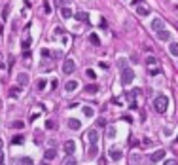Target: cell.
<instances>
[{"instance_id": "7a4b0ae2", "label": "cell", "mask_w": 178, "mask_h": 165, "mask_svg": "<svg viewBox=\"0 0 178 165\" xmlns=\"http://www.w3.org/2000/svg\"><path fill=\"white\" fill-rule=\"evenodd\" d=\"M133 78H135V72L131 69H123L121 70V84L123 85H129L131 82H133Z\"/></svg>"}, {"instance_id": "52a82bcc", "label": "cell", "mask_w": 178, "mask_h": 165, "mask_svg": "<svg viewBox=\"0 0 178 165\" xmlns=\"http://www.w3.org/2000/svg\"><path fill=\"white\" fill-rule=\"evenodd\" d=\"M137 8V15H140V17H146V15H150V8L148 6H142V4H138Z\"/></svg>"}, {"instance_id": "4fadbf2b", "label": "cell", "mask_w": 178, "mask_h": 165, "mask_svg": "<svg viewBox=\"0 0 178 165\" xmlns=\"http://www.w3.org/2000/svg\"><path fill=\"white\" fill-rule=\"evenodd\" d=\"M17 82H19V85H27V84H29V74L21 72V74L17 76Z\"/></svg>"}, {"instance_id": "8fae6325", "label": "cell", "mask_w": 178, "mask_h": 165, "mask_svg": "<svg viewBox=\"0 0 178 165\" xmlns=\"http://www.w3.org/2000/svg\"><path fill=\"white\" fill-rule=\"evenodd\" d=\"M163 158H165V150H157L152 154V161H161Z\"/></svg>"}, {"instance_id": "7402d4cb", "label": "cell", "mask_w": 178, "mask_h": 165, "mask_svg": "<svg viewBox=\"0 0 178 165\" xmlns=\"http://www.w3.org/2000/svg\"><path fill=\"white\" fill-rule=\"evenodd\" d=\"M169 51H171V55H176V57H178V44L172 42V44L169 46Z\"/></svg>"}, {"instance_id": "5b68a950", "label": "cell", "mask_w": 178, "mask_h": 165, "mask_svg": "<svg viewBox=\"0 0 178 165\" xmlns=\"http://www.w3.org/2000/svg\"><path fill=\"white\" fill-rule=\"evenodd\" d=\"M165 29V23H163V19H154L152 21V30H155V32H159V30H163Z\"/></svg>"}, {"instance_id": "ee69618b", "label": "cell", "mask_w": 178, "mask_h": 165, "mask_svg": "<svg viewBox=\"0 0 178 165\" xmlns=\"http://www.w3.org/2000/svg\"><path fill=\"white\" fill-rule=\"evenodd\" d=\"M2 146H4V142H2V138H0V150H2Z\"/></svg>"}, {"instance_id": "30bf717a", "label": "cell", "mask_w": 178, "mask_h": 165, "mask_svg": "<svg viewBox=\"0 0 178 165\" xmlns=\"http://www.w3.org/2000/svg\"><path fill=\"white\" fill-rule=\"evenodd\" d=\"M65 89H66V91H76V89H78V82H76V80H68V82L65 84Z\"/></svg>"}, {"instance_id": "e0dca14e", "label": "cell", "mask_w": 178, "mask_h": 165, "mask_svg": "<svg viewBox=\"0 0 178 165\" xmlns=\"http://www.w3.org/2000/svg\"><path fill=\"white\" fill-rule=\"evenodd\" d=\"M89 42H91L93 46H101V40H99V36H97L95 32H91V34H89Z\"/></svg>"}, {"instance_id": "f1b7e54d", "label": "cell", "mask_w": 178, "mask_h": 165, "mask_svg": "<svg viewBox=\"0 0 178 165\" xmlns=\"http://www.w3.org/2000/svg\"><path fill=\"white\" fill-rule=\"evenodd\" d=\"M118 65H119V69H121V70H123V69H127V59H119V61H118Z\"/></svg>"}, {"instance_id": "f35d334b", "label": "cell", "mask_w": 178, "mask_h": 165, "mask_svg": "<svg viewBox=\"0 0 178 165\" xmlns=\"http://www.w3.org/2000/svg\"><path fill=\"white\" fill-rule=\"evenodd\" d=\"M63 32H65V29H63V27H57L55 29V34H63Z\"/></svg>"}, {"instance_id": "3957f363", "label": "cell", "mask_w": 178, "mask_h": 165, "mask_svg": "<svg viewBox=\"0 0 178 165\" xmlns=\"http://www.w3.org/2000/svg\"><path fill=\"white\" fill-rule=\"evenodd\" d=\"M74 70H76V63L72 59H66L65 63H63V72H65V74H72Z\"/></svg>"}, {"instance_id": "9c48e42d", "label": "cell", "mask_w": 178, "mask_h": 165, "mask_svg": "<svg viewBox=\"0 0 178 165\" xmlns=\"http://www.w3.org/2000/svg\"><path fill=\"white\" fill-rule=\"evenodd\" d=\"M68 127L74 129V131H78V129H82V122L76 120V118H70V120H68Z\"/></svg>"}, {"instance_id": "60d3db41", "label": "cell", "mask_w": 178, "mask_h": 165, "mask_svg": "<svg viewBox=\"0 0 178 165\" xmlns=\"http://www.w3.org/2000/svg\"><path fill=\"white\" fill-rule=\"evenodd\" d=\"M101 27H102V29H106V27H108V23L104 21V19H101Z\"/></svg>"}, {"instance_id": "ac0fdd59", "label": "cell", "mask_w": 178, "mask_h": 165, "mask_svg": "<svg viewBox=\"0 0 178 165\" xmlns=\"http://www.w3.org/2000/svg\"><path fill=\"white\" fill-rule=\"evenodd\" d=\"M61 165H76V158H72V156L65 158V159L61 161Z\"/></svg>"}, {"instance_id": "484cf974", "label": "cell", "mask_w": 178, "mask_h": 165, "mask_svg": "<svg viewBox=\"0 0 178 165\" xmlns=\"http://www.w3.org/2000/svg\"><path fill=\"white\" fill-rule=\"evenodd\" d=\"M85 76H87V78H89V80H95V78H97V74H95V70H91V69H87V70H85Z\"/></svg>"}, {"instance_id": "d4e9b609", "label": "cell", "mask_w": 178, "mask_h": 165, "mask_svg": "<svg viewBox=\"0 0 178 165\" xmlns=\"http://www.w3.org/2000/svg\"><path fill=\"white\" fill-rule=\"evenodd\" d=\"M106 137H108V138H114V137H116V127H108V129H106Z\"/></svg>"}, {"instance_id": "2e32d148", "label": "cell", "mask_w": 178, "mask_h": 165, "mask_svg": "<svg viewBox=\"0 0 178 165\" xmlns=\"http://www.w3.org/2000/svg\"><path fill=\"white\" fill-rule=\"evenodd\" d=\"M44 158H46V159H55V158H57V150H55V148H49V150H46Z\"/></svg>"}, {"instance_id": "7dc6e473", "label": "cell", "mask_w": 178, "mask_h": 165, "mask_svg": "<svg viewBox=\"0 0 178 165\" xmlns=\"http://www.w3.org/2000/svg\"><path fill=\"white\" fill-rule=\"evenodd\" d=\"M0 165H4V163H0Z\"/></svg>"}, {"instance_id": "d590c367", "label": "cell", "mask_w": 178, "mask_h": 165, "mask_svg": "<svg viewBox=\"0 0 178 165\" xmlns=\"http://www.w3.org/2000/svg\"><path fill=\"white\" fill-rule=\"evenodd\" d=\"M8 13H10V6H6V8H4V12H2V17L6 19V17H8Z\"/></svg>"}, {"instance_id": "8d00e7d4", "label": "cell", "mask_w": 178, "mask_h": 165, "mask_svg": "<svg viewBox=\"0 0 178 165\" xmlns=\"http://www.w3.org/2000/svg\"><path fill=\"white\" fill-rule=\"evenodd\" d=\"M165 165H178V161H176V159H167Z\"/></svg>"}, {"instance_id": "ba28073f", "label": "cell", "mask_w": 178, "mask_h": 165, "mask_svg": "<svg viewBox=\"0 0 178 165\" xmlns=\"http://www.w3.org/2000/svg\"><path fill=\"white\" fill-rule=\"evenodd\" d=\"M87 141H89V144H97V138H99V133L95 131V129H91V131H87Z\"/></svg>"}, {"instance_id": "6da1fadb", "label": "cell", "mask_w": 178, "mask_h": 165, "mask_svg": "<svg viewBox=\"0 0 178 165\" xmlns=\"http://www.w3.org/2000/svg\"><path fill=\"white\" fill-rule=\"evenodd\" d=\"M167 106H169V99H167L165 95H159L154 99V108L155 112H159V114H163V112L167 110Z\"/></svg>"}, {"instance_id": "d6986e66", "label": "cell", "mask_w": 178, "mask_h": 165, "mask_svg": "<svg viewBox=\"0 0 178 165\" xmlns=\"http://www.w3.org/2000/svg\"><path fill=\"white\" fill-rule=\"evenodd\" d=\"M61 15L65 19H70L72 17V12H70V8H61Z\"/></svg>"}, {"instance_id": "7bdbcfd3", "label": "cell", "mask_w": 178, "mask_h": 165, "mask_svg": "<svg viewBox=\"0 0 178 165\" xmlns=\"http://www.w3.org/2000/svg\"><path fill=\"white\" fill-rule=\"evenodd\" d=\"M2 161H4V152L0 150V163H2Z\"/></svg>"}, {"instance_id": "5bb4252c", "label": "cell", "mask_w": 178, "mask_h": 165, "mask_svg": "<svg viewBox=\"0 0 178 165\" xmlns=\"http://www.w3.org/2000/svg\"><path fill=\"white\" fill-rule=\"evenodd\" d=\"M99 91V85L97 84H89V85H85V93H89V95H95Z\"/></svg>"}, {"instance_id": "b9f144b4", "label": "cell", "mask_w": 178, "mask_h": 165, "mask_svg": "<svg viewBox=\"0 0 178 165\" xmlns=\"http://www.w3.org/2000/svg\"><path fill=\"white\" fill-rule=\"evenodd\" d=\"M138 4H142V0H133V6H138Z\"/></svg>"}, {"instance_id": "74e56055", "label": "cell", "mask_w": 178, "mask_h": 165, "mask_svg": "<svg viewBox=\"0 0 178 165\" xmlns=\"http://www.w3.org/2000/svg\"><path fill=\"white\" fill-rule=\"evenodd\" d=\"M46 87V82L44 80H38V89H44Z\"/></svg>"}, {"instance_id": "f546056e", "label": "cell", "mask_w": 178, "mask_h": 165, "mask_svg": "<svg viewBox=\"0 0 178 165\" xmlns=\"http://www.w3.org/2000/svg\"><path fill=\"white\" fill-rule=\"evenodd\" d=\"M30 44H32V40H29V38H27V40H23V44H21V46H23V49H29V48H30Z\"/></svg>"}, {"instance_id": "1f68e13d", "label": "cell", "mask_w": 178, "mask_h": 165, "mask_svg": "<svg viewBox=\"0 0 178 165\" xmlns=\"http://www.w3.org/2000/svg\"><path fill=\"white\" fill-rule=\"evenodd\" d=\"M19 161L23 163V165H32V159H30V158H21Z\"/></svg>"}, {"instance_id": "4316f807", "label": "cell", "mask_w": 178, "mask_h": 165, "mask_svg": "<svg viewBox=\"0 0 178 165\" xmlns=\"http://www.w3.org/2000/svg\"><path fill=\"white\" fill-rule=\"evenodd\" d=\"M146 65H148V66H155V65H157V59H155V57H148V59H146Z\"/></svg>"}, {"instance_id": "d6a6232c", "label": "cell", "mask_w": 178, "mask_h": 165, "mask_svg": "<svg viewBox=\"0 0 178 165\" xmlns=\"http://www.w3.org/2000/svg\"><path fill=\"white\" fill-rule=\"evenodd\" d=\"M97 125H99V127H106V120H104V118H99V120H97Z\"/></svg>"}, {"instance_id": "bcb514c9", "label": "cell", "mask_w": 178, "mask_h": 165, "mask_svg": "<svg viewBox=\"0 0 178 165\" xmlns=\"http://www.w3.org/2000/svg\"><path fill=\"white\" fill-rule=\"evenodd\" d=\"M0 32H2V25H0Z\"/></svg>"}, {"instance_id": "4dcf8cb0", "label": "cell", "mask_w": 178, "mask_h": 165, "mask_svg": "<svg viewBox=\"0 0 178 165\" xmlns=\"http://www.w3.org/2000/svg\"><path fill=\"white\" fill-rule=\"evenodd\" d=\"M46 127H48V129H55L57 125H55V122H53V120H48V122H46Z\"/></svg>"}, {"instance_id": "ab89813d", "label": "cell", "mask_w": 178, "mask_h": 165, "mask_svg": "<svg viewBox=\"0 0 178 165\" xmlns=\"http://www.w3.org/2000/svg\"><path fill=\"white\" fill-rule=\"evenodd\" d=\"M55 2H57V6H59V8H61V6L65 8V0H55Z\"/></svg>"}, {"instance_id": "836d02e7", "label": "cell", "mask_w": 178, "mask_h": 165, "mask_svg": "<svg viewBox=\"0 0 178 165\" xmlns=\"http://www.w3.org/2000/svg\"><path fill=\"white\" fill-rule=\"evenodd\" d=\"M44 12H46V13H49V12H51V6H49L48 0H44Z\"/></svg>"}, {"instance_id": "cb8c5ba5", "label": "cell", "mask_w": 178, "mask_h": 165, "mask_svg": "<svg viewBox=\"0 0 178 165\" xmlns=\"http://www.w3.org/2000/svg\"><path fill=\"white\" fill-rule=\"evenodd\" d=\"M23 141H25L23 135H15V137L12 138V144H23Z\"/></svg>"}, {"instance_id": "f6af8a7d", "label": "cell", "mask_w": 178, "mask_h": 165, "mask_svg": "<svg viewBox=\"0 0 178 165\" xmlns=\"http://www.w3.org/2000/svg\"><path fill=\"white\" fill-rule=\"evenodd\" d=\"M42 165H49V163H46V159H44V163H42Z\"/></svg>"}, {"instance_id": "44dd1931", "label": "cell", "mask_w": 178, "mask_h": 165, "mask_svg": "<svg viewBox=\"0 0 178 165\" xmlns=\"http://www.w3.org/2000/svg\"><path fill=\"white\" fill-rule=\"evenodd\" d=\"M19 91H21V87H12V89H10V97H12V99H17Z\"/></svg>"}, {"instance_id": "277c9868", "label": "cell", "mask_w": 178, "mask_h": 165, "mask_svg": "<svg viewBox=\"0 0 178 165\" xmlns=\"http://www.w3.org/2000/svg\"><path fill=\"white\" fill-rule=\"evenodd\" d=\"M108 156H110V159H112V161H119V159H121V156H123V152L119 150V148H110Z\"/></svg>"}, {"instance_id": "ffe728a7", "label": "cell", "mask_w": 178, "mask_h": 165, "mask_svg": "<svg viewBox=\"0 0 178 165\" xmlns=\"http://www.w3.org/2000/svg\"><path fill=\"white\" fill-rule=\"evenodd\" d=\"M83 114H85L87 118H93L95 116V110H93L91 106H83Z\"/></svg>"}, {"instance_id": "e575fe53", "label": "cell", "mask_w": 178, "mask_h": 165, "mask_svg": "<svg viewBox=\"0 0 178 165\" xmlns=\"http://www.w3.org/2000/svg\"><path fill=\"white\" fill-rule=\"evenodd\" d=\"M159 72H161L159 69H152V66H150V74H152V76H157Z\"/></svg>"}, {"instance_id": "603a6c76", "label": "cell", "mask_w": 178, "mask_h": 165, "mask_svg": "<svg viewBox=\"0 0 178 165\" xmlns=\"http://www.w3.org/2000/svg\"><path fill=\"white\" fill-rule=\"evenodd\" d=\"M76 19H78V21H87L89 17H87L85 12H78V13H76Z\"/></svg>"}, {"instance_id": "9a60e30c", "label": "cell", "mask_w": 178, "mask_h": 165, "mask_svg": "<svg viewBox=\"0 0 178 165\" xmlns=\"http://www.w3.org/2000/svg\"><path fill=\"white\" fill-rule=\"evenodd\" d=\"M157 36H159V40H163V42H167V40L171 38V32H169L167 29H163V30H159V32H157Z\"/></svg>"}, {"instance_id": "8992f818", "label": "cell", "mask_w": 178, "mask_h": 165, "mask_svg": "<svg viewBox=\"0 0 178 165\" xmlns=\"http://www.w3.org/2000/svg\"><path fill=\"white\" fill-rule=\"evenodd\" d=\"M65 152L68 154V156H72V154L76 152V142L74 141H66L65 142Z\"/></svg>"}, {"instance_id": "7c38bea8", "label": "cell", "mask_w": 178, "mask_h": 165, "mask_svg": "<svg viewBox=\"0 0 178 165\" xmlns=\"http://www.w3.org/2000/svg\"><path fill=\"white\" fill-rule=\"evenodd\" d=\"M97 154H99V148H97V144H89L87 156H89V158H97Z\"/></svg>"}, {"instance_id": "83f0119b", "label": "cell", "mask_w": 178, "mask_h": 165, "mask_svg": "<svg viewBox=\"0 0 178 165\" xmlns=\"http://www.w3.org/2000/svg\"><path fill=\"white\" fill-rule=\"evenodd\" d=\"M12 125L15 127V129H23V127H25V123H23V122H19V120H15V122L12 123Z\"/></svg>"}]
</instances>
